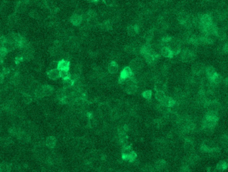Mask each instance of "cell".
I'll list each match as a JSON object with an SVG mask.
<instances>
[{"label":"cell","mask_w":228,"mask_h":172,"mask_svg":"<svg viewBox=\"0 0 228 172\" xmlns=\"http://www.w3.org/2000/svg\"><path fill=\"white\" fill-rule=\"evenodd\" d=\"M219 121L218 113L213 112H207L206 114L202 119V128H208L214 129Z\"/></svg>","instance_id":"cell-1"},{"label":"cell","mask_w":228,"mask_h":172,"mask_svg":"<svg viewBox=\"0 0 228 172\" xmlns=\"http://www.w3.org/2000/svg\"><path fill=\"white\" fill-rule=\"evenodd\" d=\"M180 58L183 62H193L196 58V51L194 49L186 48L182 49L180 53Z\"/></svg>","instance_id":"cell-2"},{"label":"cell","mask_w":228,"mask_h":172,"mask_svg":"<svg viewBox=\"0 0 228 172\" xmlns=\"http://www.w3.org/2000/svg\"><path fill=\"white\" fill-rule=\"evenodd\" d=\"M134 76L133 72L132 71L131 69L129 67V66L125 67L124 69L121 71L120 77H119V83L121 85H122L124 83L125 80H127V79L131 78L132 77Z\"/></svg>","instance_id":"cell-3"},{"label":"cell","mask_w":228,"mask_h":172,"mask_svg":"<svg viewBox=\"0 0 228 172\" xmlns=\"http://www.w3.org/2000/svg\"><path fill=\"white\" fill-rule=\"evenodd\" d=\"M129 67L131 69L133 74H137L140 71L143 66V60L141 58H136L131 60L129 63Z\"/></svg>","instance_id":"cell-4"},{"label":"cell","mask_w":228,"mask_h":172,"mask_svg":"<svg viewBox=\"0 0 228 172\" xmlns=\"http://www.w3.org/2000/svg\"><path fill=\"white\" fill-rule=\"evenodd\" d=\"M161 55H159V54L155 53V52L152 50L151 53L144 56L143 58L145 59V62H146L148 64L150 65H156L157 62H158L159 60L161 58Z\"/></svg>","instance_id":"cell-5"},{"label":"cell","mask_w":228,"mask_h":172,"mask_svg":"<svg viewBox=\"0 0 228 172\" xmlns=\"http://www.w3.org/2000/svg\"><path fill=\"white\" fill-rule=\"evenodd\" d=\"M205 69H206V67L204 66V65L202 63L200 62L194 63L192 65V67H191L192 74L197 75V76H202V75H203V74L205 73Z\"/></svg>","instance_id":"cell-6"},{"label":"cell","mask_w":228,"mask_h":172,"mask_svg":"<svg viewBox=\"0 0 228 172\" xmlns=\"http://www.w3.org/2000/svg\"><path fill=\"white\" fill-rule=\"evenodd\" d=\"M215 146L214 145L213 141H210V140H204V141L202 142V146L200 147V149H201V151L203 153H208L209 150Z\"/></svg>","instance_id":"cell-7"},{"label":"cell","mask_w":228,"mask_h":172,"mask_svg":"<svg viewBox=\"0 0 228 172\" xmlns=\"http://www.w3.org/2000/svg\"><path fill=\"white\" fill-rule=\"evenodd\" d=\"M140 30V26L138 24L135 25H130V26H127V34L129 36H136L138 35Z\"/></svg>","instance_id":"cell-8"},{"label":"cell","mask_w":228,"mask_h":172,"mask_svg":"<svg viewBox=\"0 0 228 172\" xmlns=\"http://www.w3.org/2000/svg\"><path fill=\"white\" fill-rule=\"evenodd\" d=\"M97 27H99L100 29L105 31H111L113 29V23L111 20H106L101 24H98Z\"/></svg>","instance_id":"cell-9"},{"label":"cell","mask_w":228,"mask_h":172,"mask_svg":"<svg viewBox=\"0 0 228 172\" xmlns=\"http://www.w3.org/2000/svg\"><path fill=\"white\" fill-rule=\"evenodd\" d=\"M71 63L69 61L63 60L61 59L58 62V69L61 71V70H64V71H70V69Z\"/></svg>","instance_id":"cell-10"},{"label":"cell","mask_w":228,"mask_h":172,"mask_svg":"<svg viewBox=\"0 0 228 172\" xmlns=\"http://www.w3.org/2000/svg\"><path fill=\"white\" fill-rule=\"evenodd\" d=\"M133 151V150L132 149L131 146H129V145H127V146L123 147L122 150V159L124 160V161H127V158H128L129 155L131 154Z\"/></svg>","instance_id":"cell-11"},{"label":"cell","mask_w":228,"mask_h":172,"mask_svg":"<svg viewBox=\"0 0 228 172\" xmlns=\"http://www.w3.org/2000/svg\"><path fill=\"white\" fill-rule=\"evenodd\" d=\"M70 22L75 26H79L83 22V18L81 15L74 13L70 17Z\"/></svg>","instance_id":"cell-12"},{"label":"cell","mask_w":228,"mask_h":172,"mask_svg":"<svg viewBox=\"0 0 228 172\" xmlns=\"http://www.w3.org/2000/svg\"><path fill=\"white\" fill-rule=\"evenodd\" d=\"M190 15L188 14V13L184 12H181L179 13V14L177 15V20H178V22L180 25L181 26H184L185 24L188 21V20L190 18Z\"/></svg>","instance_id":"cell-13"},{"label":"cell","mask_w":228,"mask_h":172,"mask_svg":"<svg viewBox=\"0 0 228 172\" xmlns=\"http://www.w3.org/2000/svg\"><path fill=\"white\" fill-rule=\"evenodd\" d=\"M215 36L216 37H217V39L220 40L221 41H225L227 37L226 31L222 28H218L217 31H216L215 32Z\"/></svg>","instance_id":"cell-14"},{"label":"cell","mask_w":228,"mask_h":172,"mask_svg":"<svg viewBox=\"0 0 228 172\" xmlns=\"http://www.w3.org/2000/svg\"><path fill=\"white\" fill-rule=\"evenodd\" d=\"M47 77L52 80H56L60 78V71L58 69H52L47 72Z\"/></svg>","instance_id":"cell-15"},{"label":"cell","mask_w":228,"mask_h":172,"mask_svg":"<svg viewBox=\"0 0 228 172\" xmlns=\"http://www.w3.org/2000/svg\"><path fill=\"white\" fill-rule=\"evenodd\" d=\"M184 149L188 152H191L194 149V144L193 141L190 138H187L185 140L184 144Z\"/></svg>","instance_id":"cell-16"},{"label":"cell","mask_w":228,"mask_h":172,"mask_svg":"<svg viewBox=\"0 0 228 172\" xmlns=\"http://www.w3.org/2000/svg\"><path fill=\"white\" fill-rule=\"evenodd\" d=\"M49 53L50 55L52 57H58V56L61 55L62 54V50H61V47H56V46H52L49 49Z\"/></svg>","instance_id":"cell-17"},{"label":"cell","mask_w":228,"mask_h":172,"mask_svg":"<svg viewBox=\"0 0 228 172\" xmlns=\"http://www.w3.org/2000/svg\"><path fill=\"white\" fill-rule=\"evenodd\" d=\"M118 69H119V65L117 62L115 61H111L109 62L108 67V70L109 74H115L118 71Z\"/></svg>","instance_id":"cell-18"},{"label":"cell","mask_w":228,"mask_h":172,"mask_svg":"<svg viewBox=\"0 0 228 172\" xmlns=\"http://www.w3.org/2000/svg\"><path fill=\"white\" fill-rule=\"evenodd\" d=\"M221 153H222V150H221L220 148H219L218 146H215L209 150L207 154L211 157L216 158L220 157Z\"/></svg>","instance_id":"cell-19"},{"label":"cell","mask_w":228,"mask_h":172,"mask_svg":"<svg viewBox=\"0 0 228 172\" xmlns=\"http://www.w3.org/2000/svg\"><path fill=\"white\" fill-rule=\"evenodd\" d=\"M215 169L218 172H222L223 171L226 170L228 168V162L225 161H220L215 166Z\"/></svg>","instance_id":"cell-20"},{"label":"cell","mask_w":228,"mask_h":172,"mask_svg":"<svg viewBox=\"0 0 228 172\" xmlns=\"http://www.w3.org/2000/svg\"><path fill=\"white\" fill-rule=\"evenodd\" d=\"M138 86L137 84H134V83H132V84H129L126 85L125 87V90L127 94L133 95L134 94L138 92Z\"/></svg>","instance_id":"cell-21"},{"label":"cell","mask_w":228,"mask_h":172,"mask_svg":"<svg viewBox=\"0 0 228 172\" xmlns=\"http://www.w3.org/2000/svg\"><path fill=\"white\" fill-rule=\"evenodd\" d=\"M57 140L56 137L54 136H49L45 139V145L47 146V148L50 149H53L56 146Z\"/></svg>","instance_id":"cell-22"},{"label":"cell","mask_w":228,"mask_h":172,"mask_svg":"<svg viewBox=\"0 0 228 172\" xmlns=\"http://www.w3.org/2000/svg\"><path fill=\"white\" fill-rule=\"evenodd\" d=\"M154 89L156 90V92H165L167 90V85H166L165 83L163 82V81H156L154 85Z\"/></svg>","instance_id":"cell-23"},{"label":"cell","mask_w":228,"mask_h":172,"mask_svg":"<svg viewBox=\"0 0 228 172\" xmlns=\"http://www.w3.org/2000/svg\"><path fill=\"white\" fill-rule=\"evenodd\" d=\"M217 71H216L215 69L211 65H209V66L206 67V69H205V74H206V78L209 80L215 75Z\"/></svg>","instance_id":"cell-24"},{"label":"cell","mask_w":228,"mask_h":172,"mask_svg":"<svg viewBox=\"0 0 228 172\" xmlns=\"http://www.w3.org/2000/svg\"><path fill=\"white\" fill-rule=\"evenodd\" d=\"M161 56H163V57L166 58L171 59L174 57V53H173L172 50H171L168 47H162L161 50Z\"/></svg>","instance_id":"cell-25"},{"label":"cell","mask_w":228,"mask_h":172,"mask_svg":"<svg viewBox=\"0 0 228 172\" xmlns=\"http://www.w3.org/2000/svg\"><path fill=\"white\" fill-rule=\"evenodd\" d=\"M176 100L174 98H171V97H168V96H166V98H165V99L162 101V102H159L161 103H162L163 105H165L166 107H170L171 106H172L173 105H174V104L176 103Z\"/></svg>","instance_id":"cell-26"},{"label":"cell","mask_w":228,"mask_h":172,"mask_svg":"<svg viewBox=\"0 0 228 172\" xmlns=\"http://www.w3.org/2000/svg\"><path fill=\"white\" fill-rule=\"evenodd\" d=\"M188 160L189 162V164L191 165V166H193V165H196L199 163V162L200 161V156L197 155V154L192 153Z\"/></svg>","instance_id":"cell-27"},{"label":"cell","mask_w":228,"mask_h":172,"mask_svg":"<svg viewBox=\"0 0 228 172\" xmlns=\"http://www.w3.org/2000/svg\"><path fill=\"white\" fill-rule=\"evenodd\" d=\"M34 96L37 98H44L45 94L43 89V85H39L34 91Z\"/></svg>","instance_id":"cell-28"},{"label":"cell","mask_w":228,"mask_h":172,"mask_svg":"<svg viewBox=\"0 0 228 172\" xmlns=\"http://www.w3.org/2000/svg\"><path fill=\"white\" fill-rule=\"evenodd\" d=\"M154 37V29H149L145 33L144 39L146 43H151Z\"/></svg>","instance_id":"cell-29"},{"label":"cell","mask_w":228,"mask_h":172,"mask_svg":"<svg viewBox=\"0 0 228 172\" xmlns=\"http://www.w3.org/2000/svg\"><path fill=\"white\" fill-rule=\"evenodd\" d=\"M202 23L204 25H209L213 23V21H212L211 16L207 13H204V14L202 15Z\"/></svg>","instance_id":"cell-30"},{"label":"cell","mask_w":228,"mask_h":172,"mask_svg":"<svg viewBox=\"0 0 228 172\" xmlns=\"http://www.w3.org/2000/svg\"><path fill=\"white\" fill-rule=\"evenodd\" d=\"M43 89H44V92L45 96H50L53 94L54 89L52 86L49 85H43Z\"/></svg>","instance_id":"cell-31"},{"label":"cell","mask_w":228,"mask_h":172,"mask_svg":"<svg viewBox=\"0 0 228 172\" xmlns=\"http://www.w3.org/2000/svg\"><path fill=\"white\" fill-rule=\"evenodd\" d=\"M166 165H167V164H166V162L165 160H159L156 162L155 167H156V169H158V170H161V169L165 168Z\"/></svg>","instance_id":"cell-32"},{"label":"cell","mask_w":228,"mask_h":172,"mask_svg":"<svg viewBox=\"0 0 228 172\" xmlns=\"http://www.w3.org/2000/svg\"><path fill=\"white\" fill-rule=\"evenodd\" d=\"M206 44L207 45H212L215 42L217 37L215 35L213 34H207L206 35Z\"/></svg>","instance_id":"cell-33"},{"label":"cell","mask_w":228,"mask_h":172,"mask_svg":"<svg viewBox=\"0 0 228 172\" xmlns=\"http://www.w3.org/2000/svg\"><path fill=\"white\" fill-rule=\"evenodd\" d=\"M155 97H156L157 101H158L159 102H162L166 98V95L163 92H156Z\"/></svg>","instance_id":"cell-34"},{"label":"cell","mask_w":228,"mask_h":172,"mask_svg":"<svg viewBox=\"0 0 228 172\" xmlns=\"http://www.w3.org/2000/svg\"><path fill=\"white\" fill-rule=\"evenodd\" d=\"M74 81L71 80L70 78H67L65 79V80H63V87L65 89H67V88H70L72 87L73 85H74Z\"/></svg>","instance_id":"cell-35"},{"label":"cell","mask_w":228,"mask_h":172,"mask_svg":"<svg viewBox=\"0 0 228 172\" xmlns=\"http://www.w3.org/2000/svg\"><path fill=\"white\" fill-rule=\"evenodd\" d=\"M22 99L25 103L29 104L32 101V96L30 94H27V93H25V94H23Z\"/></svg>","instance_id":"cell-36"},{"label":"cell","mask_w":228,"mask_h":172,"mask_svg":"<svg viewBox=\"0 0 228 172\" xmlns=\"http://www.w3.org/2000/svg\"><path fill=\"white\" fill-rule=\"evenodd\" d=\"M220 143L223 146H224L225 148L228 147V135L226 134L223 135L222 137H220Z\"/></svg>","instance_id":"cell-37"},{"label":"cell","mask_w":228,"mask_h":172,"mask_svg":"<svg viewBox=\"0 0 228 172\" xmlns=\"http://www.w3.org/2000/svg\"><path fill=\"white\" fill-rule=\"evenodd\" d=\"M0 167H1V172H10L11 166L6 163L0 164Z\"/></svg>","instance_id":"cell-38"},{"label":"cell","mask_w":228,"mask_h":172,"mask_svg":"<svg viewBox=\"0 0 228 172\" xmlns=\"http://www.w3.org/2000/svg\"><path fill=\"white\" fill-rule=\"evenodd\" d=\"M143 98H144L145 99H147V100H150L152 97V91L150 89H148V90H145V91L143 92L142 94Z\"/></svg>","instance_id":"cell-39"},{"label":"cell","mask_w":228,"mask_h":172,"mask_svg":"<svg viewBox=\"0 0 228 172\" xmlns=\"http://www.w3.org/2000/svg\"><path fill=\"white\" fill-rule=\"evenodd\" d=\"M17 21V17L14 14L10 15V16L9 17V18H8L9 24H10V25H11V26H13V25L16 24Z\"/></svg>","instance_id":"cell-40"},{"label":"cell","mask_w":228,"mask_h":172,"mask_svg":"<svg viewBox=\"0 0 228 172\" xmlns=\"http://www.w3.org/2000/svg\"><path fill=\"white\" fill-rule=\"evenodd\" d=\"M81 73V65L80 64H79V63H77V64L75 65L73 74H75L78 75V76H80Z\"/></svg>","instance_id":"cell-41"},{"label":"cell","mask_w":228,"mask_h":172,"mask_svg":"<svg viewBox=\"0 0 228 172\" xmlns=\"http://www.w3.org/2000/svg\"><path fill=\"white\" fill-rule=\"evenodd\" d=\"M58 62L59 61H54V62L50 63V64L48 67V69H47V71H50V70H52V69H58Z\"/></svg>","instance_id":"cell-42"},{"label":"cell","mask_w":228,"mask_h":172,"mask_svg":"<svg viewBox=\"0 0 228 172\" xmlns=\"http://www.w3.org/2000/svg\"><path fill=\"white\" fill-rule=\"evenodd\" d=\"M137 158V153L135 152V151H132V153H131L129 156L127 158V160L126 162H134L136 161Z\"/></svg>","instance_id":"cell-43"},{"label":"cell","mask_w":228,"mask_h":172,"mask_svg":"<svg viewBox=\"0 0 228 172\" xmlns=\"http://www.w3.org/2000/svg\"><path fill=\"white\" fill-rule=\"evenodd\" d=\"M70 73L68 71H64V70H61L60 71V78L62 80L70 78Z\"/></svg>","instance_id":"cell-44"},{"label":"cell","mask_w":228,"mask_h":172,"mask_svg":"<svg viewBox=\"0 0 228 172\" xmlns=\"http://www.w3.org/2000/svg\"><path fill=\"white\" fill-rule=\"evenodd\" d=\"M29 15H30L31 17H33L35 19H38L40 18V13H39L36 10H32L31 12H30V13H29Z\"/></svg>","instance_id":"cell-45"},{"label":"cell","mask_w":228,"mask_h":172,"mask_svg":"<svg viewBox=\"0 0 228 172\" xmlns=\"http://www.w3.org/2000/svg\"><path fill=\"white\" fill-rule=\"evenodd\" d=\"M8 51H7V49L4 48V47H1L0 48V58L3 60V59L6 57L8 54Z\"/></svg>","instance_id":"cell-46"},{"label":"cell","mask_w":228,"mask_h":172,"mask_svg":"<svg viewBox=\"0 0 228 172\" xmlns=\"http://www.w3.org/2000/svg\"><path fill=\"white\" fill-rule=\"evenodd\" d=\"M106 6L109 7H113L115 4V0H101Z\"/></svg>","instance_id":"cell-47"},{"label":"cell","mask_w":228,"mask_h":172,"mask_svg":"<svg viewBox=\"0 0 228 172\" xmlns=\"http://www.w3.org/2000/svg\"><path fill=\"white\" fill-rule=\"evenodd\" d=\"M62 58H62L63 60L69 61V62H70L71 60H72V55H71L69 53H63V55H62Z\"/></svg>","instance_id":"cell-48"},{"label":"cell","mask_w":228,"mask_h":172,"mask_svg":"<svg viewBox=\"0 0 228 172\" xmlns=\"http://www.w3.org/2000/svg\"><path fill=\"white\" fill-rule=\"evenodd\" d=\"M222 28L223 29H224L225 31H228V20L226 19L225 21H223L222 22Z\"/></svg>","instance_id":"cell-49"},{"label":"cell","mask_w":228,"mask_h":172,"mask_svg":"<svg viewBox=\"0 0 228 172\" xmlns=\"http://www.w3.org/2000/svg\"><path fill=\"white\" fill-rule=\"evenodd\" d=\"M222 49L223 53H228V42L225 43L222 46Z\"/></svg>","instance_id":"cell-50"},{"label":"cell","mask_w":228,"mask_h":172,"mask_svg":"<svg viewBox=\"0 0 228 172\" xmlns=\"http://www.w3.org/2000/svg\"><path fill=\"white\" fill-rule=\"evenodd\" d=\"M207 172H218L215 167H208L207 168Z\"/></svg>","instance_id":"cell-51"},{"label":"cell","mask_w":228,"mask_h":172,"mask_svg":"<svg viewBox=\"0 0 228 172\" xmlns=\"http://www.w3.org/2000/svg\"><path fill=\"white\" fill-rule=\"evenodd\" d=\"M4 79H5V76H4L1 72H0V83H2L3 82Z\"/></svg>","instance_id":"cell-52"},{"label":"cell","mask_w":228,"mask_h":172,"mask_svg":"<svg viewBox=\"0 0 228 172\" xmlns=\"http://www.w3.org/2000/svg\"><path fill=\"white\" fill-rule=\"evenodd\" d=\"M211 1V0H202V3L204 4V5H206V6L208 5V3H210Z\"/></svg>","instance_id":"cell-53"},{"label":"cell","mask_w":228,"mask_h":172,"mask_svg":"<svg viewBox=\"0 0 228 172\" xmlns=\"http://www.w3.org/2000/svg\"><path fill=\"white\" fill-rule=\"evenodd\" d=\"M86 1L90 2V3H97L99 2V1H101V0H86Z\"/></svg>","instance_id":"cell-54"},{"label":"cell","mask_w":228,"mask_h":172,"mask_svg":"<svg viewBox=\"0 0 228 172\" xmlns=\"http://www.w3.org/2000/svg\"><path fill=\"white\" fill-rule=\"evenodd\" d=\"M224 83H225V85L227 86V87H228V78H225V80H224Z\"/></svg>","instance_id":"cell-55"},{"label":"cell","mask_w":228,"mask_h":172,"mask_svg":"<svg viewBox=\"0 0 228 172\" xmlns=\"http://www.w3.org/2000/svg\"><path fill=\"white\" fill-rule=\"evenodd\" d=\"M0 172H1V167H0Z\"/></svg>","instance_id":"cell-56"}]
</instances>
